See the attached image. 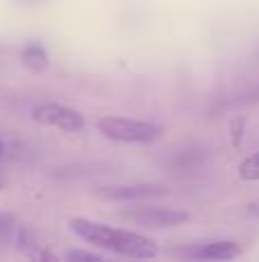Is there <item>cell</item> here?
<instances>
[{
    "instance_id": "8fae6325",
    "label": "cell",
    "mask_w": 259,
    "mask_h": 262,
    "mask_svg": "<svg viewBox=\"0 0 259 262\" xmlns=\"http://www.w3.org/2000/svg\"><path fill=\"white\" fill-rule=\"evenodd\" d=\"M67 260H87V262H101V255L96 253H85V251H71Z\"/></svg>"
},
{
    "instance_id": "7a4b0ae2",
    "label": "cell",
    "mask_w": 259,
    "mask_h": 262,
    "mask_svg": "<svg viewBox=\"0 0 259 262\" xmlns=\"http://www.w3.org/2000/svg\"><path fill=\"white\" fill-rule=\"evenodd\" d=\"M108 251L124 255V258H136V260H151L159 255V246H156L154 239H149L145 235H138L133 230H122V228H113Z\"/></svg>"
},
{
    "instance_id": "277c9868",
    "label": "cell",
    "mask_w": 259,
    "mask_h": 262,
    "mask_svg": "<svg viewBox=\"0 0 259 262\" xmlns=\"http://www.w3.org/2000/svg\"><path fill=\"white\" fill-rule=\"evenodd\" d=\"M32 120L39 124H48V127L69 131V134H76V131H81L85 127V120H83V115L78 111L69 108L64 104H53V101L37 106L32 111Z\"/></svg>"
},
{
    "instance_id": "5b68a950",
    "label": "cell",
    "mask_w": 259,
    "mask_h": 262,
    "mask_svg": "<svg viewBox=\"0 0 259 262\" xmlns=\"http://www.w3.org/2000/svg\"><path fill=\"white\" fill-rule=\"evenodd\" d=\"M69 228H71L81 239H85L87 244L108 251L110 237H113V228L110 226H103V223H96V221H87V219H71Z\"/></svg>"
},
{
    "instance_id": "5bb4252c",
    "label": "cell",
    "mask_w": 259,
    "mask_h": 262,
    "mask_svg": "<svg viewBox=\"0 0 259 262\" xmlns=\"http://www.w3.org/2000/svg\"><path fill=\"white\" fill-rule=\"evenodd\" d=\"M252 209H255V212L259 214V205H252Z\"/></svg>"
},
{
    "instance_id": "3957f363",
    "label": "cell",
    "mask_w": 259,
    "mask_h": 262,
    "mask_svg": "<svg viewBox=\"0 0 259 262\" xmlns=\"http://www.w3.org/2000/svg\"><path fill=\"white\" fill-rule=\"evenodd\" d=\"M119 216L124 221H131L136 226H147V228H174L191 219L188 212H184V209H170V207H138L122 212Z\"/></svg>"
},
{
    "instance_id": "9a60e30c",
    "label": "cell",
    "mask_w": 259,
    "mask_h": 262,
    "mask_svg": "<svg viewBox=\"0 0 259 262\" xmlns=\"http://www.w3.org/2000/svg\"><path fill=\"white\" fill-rule=\"evenodd\" d=\"M0 154H3V143H0Z\"/></svg>"
},
{
    "instance_id": "30bf717a",
    "label": "cell",
    "mask_w": 259,
    "mask_h": 262,
    "mask_svg": "<svg viewBox=\"0 0 259 262\" xmlns=\"http://www.w3.org/2000/svg\"><path fill=\"white\" fill-rule=\"evenodd\" d=\"M243 127H246V120L243 118H234L229 124V136H232V145L239 147V143L243 140Z\"/></svg>"
},
{
    "instance_id": "52a82bcc",
    "label": "cell",
    "mask_w": 259,
    "mask_h": 262,
    "mask_svg": "<svg viewBox=\"0 0 259 262\" xmlns=\"http://www.w3.org/2000/svg\"><path fill=\"white\" fill-rule=\"evenodd\" d=\"M163 193V189L159 186H101L96 189V195L103 200H133V198H145V195Z\"/></svg>"
},
{
    "instance_id": "4fadbf2b",
    "label": "cell",
    "mask_w": 259,
    "mask_h": 262,
    "mask_svg": "<svg viewBox=\"0 0 259 262\" xmlns=\"http://www.w3.org/2000/svg\"><path fill=\"white\" fill-rule=\"evenodd\" d=\"M12 230V219L9 216H0V237H5Z\"/></svg>"
},
{
    "instance_id": "7c38bea8",
    "label": "cell",
    "mask_w": 259,
    "mask_h": 262,
    "mask_svg": "<svg viewBox=\"0 0 259 262\" xmlns=\"http://www.w3.org/2000/svg\"><path fill=\"white\" fill-rule=\"evenodd\" d=\"M241 101H246V104H259V85L252 88V90H248L246 95L241 97Z\"/></svg>"
},
{
    "instance_id": "ba28073f",
    "label": "cell",
    "mask_w": 259,
    "mask_h": 262,
    "mask_svg": "<svg viewBox=\"0 0 259 262\" xmlns=\"http://www.w3.org/2000/svg\"><path fill=\"white\" fill-rule=\"evenodd\" d=\"M21 60L30 72H44L48 67V55H46L44 46L41 44H28L21 51Z\"/></svg>"
},
{
    "instance_id": "9c48e42d",
    "label": "cell",
    "mask_w": 259,
    "mask_h": 262,
    "mask_svg": "<svg viewBox=\"0 0 259 262\" xmlns=\"http://www.w3.org/2000/svg\"><path fill=\"white\" fill-rule=\"evenodd\" d=\"M239 177L246 182H259V152L250 154V157L239 166Z\"/></svg>"
},
{
    "instance_id": "8992f818",
    "label": "cell",
    "mask_w": 259,
    "mask_h": 262,
    "mask_svg": "<svg viewBox=\"0 0 259 262\" xmlns=\"http://www.w3.org/2000/svg\"><path fill=\"white\" fill-rule=\"evenodd\" d=\"M186 255L195 260H234L239 255V246L234 242H211L197 249H188Z\"/></svg>"
},
{
    "instance_id": "6da1fadb",
    "label": "cell",
    "mask_w": 259,
    "mask_h": 262,
    "mask_svg": "<svg viewBox=\"0 0 259 262\" xmlns=\"http://www.w3.org/2000/svg\"><path fill=\"white\" fill-rule=\"evenodd\" d=\"M96 129L106 138L117 140V143H147L161 134V127L154 122H145V120L136 118H117V115L101 118L96 122Z\"/></svg>"
}]
</instances>
